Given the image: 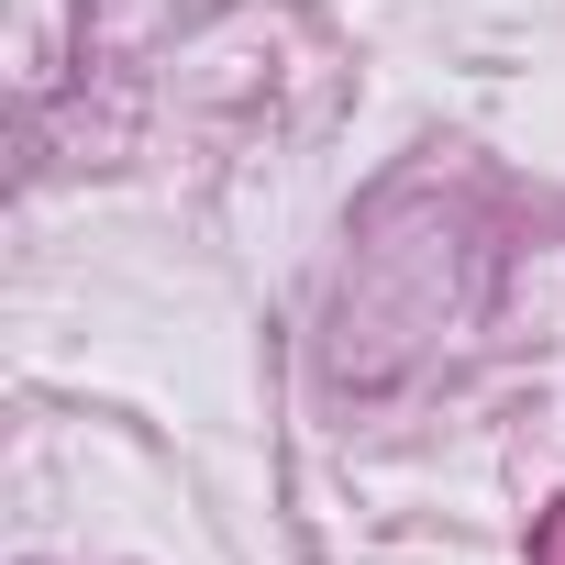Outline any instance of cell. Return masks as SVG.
I'll return each mask as SVG.
<instances>
[]
</instances>
